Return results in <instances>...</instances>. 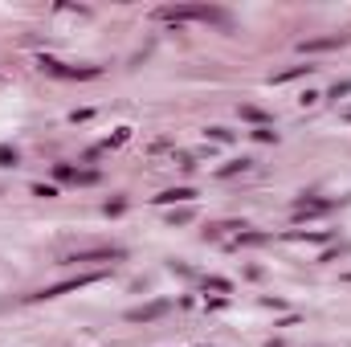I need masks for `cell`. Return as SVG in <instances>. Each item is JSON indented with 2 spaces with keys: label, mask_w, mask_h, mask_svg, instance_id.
<instances>
[{
  "label": "cell",
  "mask_w": 351,
  "mask_h": 347,
  "mask_svg": "<svg viewBox=\"0 0 351 347\" xmlns=\"http://www.w3.org/2000/svg\"><path fill=\"white\" fill-rule=\"evenodd\" d=\"M159 200H192V188H171V192H163Z\"/></svg>",
  "instance_id": "6da1fadb"
}]
</instances>
